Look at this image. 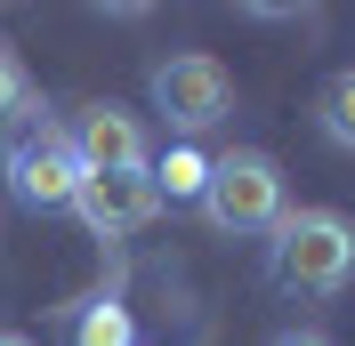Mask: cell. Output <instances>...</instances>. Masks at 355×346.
Segmentation results:
<instances>
[{
	"label": "cell",
	"mask_w": 355,
	"mask_h": 346,
	"mask_svg": "<svg viewBox=\"0 0 355 346\" xmlns=\"http://www.w3.org/2000/svg\"><path fill=\"white\" fill-rule=\"evenodd\" d=\"M266 274L291 298H339L355 282V226L339 210H291L266 242Z\"/></svg>",
	"instance_id": "obj_1"
},
{
	"label": "cell",
	"mask_w": 355,
	"mask_h": 346,
	"mask_svg": "<svg viewBox=\"0 0 355 346\" xmlns=\"http://www.w3.org/2000/svg\"><path fill=\"white\" fill-rule=\"evenodd\" d=\"M0 177L17 185L24 210H73V194H81V161H73L65 121H49L41 105H24L17 129H8V153H0Z\"/></svg>",
	"instance_id": "obj_2"
},
{
	"label": "cell",
	"mask_w": 355,
	"mask_h": 346,
	"mask_svg": "<svg viewBox=\"0 0 355 346\" xmlns=\"http://www.w3.org/2000/svg\"><path fill=\"white\" fill-rule=\"evenodd\" d=\"M202 217H210L218 234H275L291 217L275 153H250V145L218 153V161H210V185H202Z\"/></svg>",
	"instance_id": "obj_3"
},
{
	"label": "cell",
	"mask_w": 355,
	"mask_h": 346,
	"mask_svg": "<svg viewBox=\"0 0 355 346\" xmlns=\"http://www.w3.org/2000/svg\"><path fill=\"white\" fill-rule=\"evenodd\" d=\"M146 97H154L170 145H194L202 129H218L226 113H234V73H226L210 48H186V57H162V65H154Z\"/></svg>",
	"instance_id": "obj_4"
},
{
	"label": "cell",
	"mask_w": 355,
	"mask_h": 346,
	"mask_svg": "<svg viewBox=\"0 0 355 346\" xmlns=\"http://www.w3.org/2000/svg\"><path fill=\"white\" fill-rule=\"evenodd\" d=\"M73 210H81V226L97 242H121V234H137V226H154V217H162L154 161H146V170H97V177H81Z\"/></svg>",
	"instance_id": "obj_5"
},
{
	"label": "cell",
	"mask_w": 355,
	"mask_h": 346,
	"mask_svg": "<svg viewBox=\"0 0 355 346\" xmlns=\"http://www.w3.org/2000/svg\"><path fill=\"white\" fill-rule=\"evenodd\" d=\"M65 137H73L81 177H97V170H146V161H154V153H146V121H137L130 105H113V97L81 105V113L65 121Z\"/></svg>",
	"instance_id": "obj_6"
},
{
	"label": "cell",
	"mask_w": 355,
	"mask_h": 346,
	"mask_svg": "<svg viewBox=\"0 0 355 346\" xmlns=\"http://www.w3.org/2000/svg\"><path fill=\"white\" fill-rule=\"evenodd\" d=\"M154 185H162V201H202V185H210V153H202V145H170L154 161Z\"/></svg>",
	"instance_id": "obj_7"
},
{
	"label": "cell",
	"mask_w": 355,
	"mask_h": 346,
	"mask_svg": "<svg viewBox=\"0 0 355 346\" xmlns=\"http://www.w3.org/2000/svg\"><path fill=\"white\" fill-rule=\"evenodd\" d=\"M73 346H137V322L121 298H89L81 314H73Z\"/></svg>",
	"instance_id": "obj_8"
},
{
	"label": "cell",
	"mask_w": 355,
	"mask_h": 346,
	"mask_svg": "<svg viewBox=\"0 0 355 346\" xmlns=\"http://www.w3.org/2000/svg\"><path fill=\"white\" fill-rule=\"evenodd\" d=\"M315 121H323V137H331L339 153H355V65L323 81V97H315Z\"/></svg>",
	"instance_id": "obj_9"
},
{
	"label": "cell",
	"mask_w": 355,
	"mask_h": 346,
	"mask_svg": "<svg viewBox=\"0 0 355 346\" xmlns=\"http://www.w3.org/2000/svg\"><path fill=\"white\" fill-rule=\"evenodd\" d=\"M24 105H33V81H24V65L0 48V121H17Z\"/></svg>",
	"instance_id": "obj_10"
},
{
	"label": "cell",
	"mask_w": 355,
	"mask_h": 346,
	"mask_svg": "<svg viewBox=\"0 0 355 346\" xmlns=\"http://www.w3.org/2000/svg\"><path fill=\"white\" fill-rule=\"evenodd\" d=\"M266 346H331L323 330H283V338H266Z\"/></svg>",
	"instance_id": "obj_11"
},
{
	"label": "cell",
	"mask_w": 355,
	"mask_h": 346,
	"mask_svg": "<svg viewBox=\"0 0 355 346\" xmlns=\"http://www.w3.org/2000/svg\"><path fill=\"white\" fill-rule=\"evenodd\" d=\"M0 346H33V338H24V330H0Z\"/></svg>",
	"instance_id": "obj_12"
}]
</instances>
